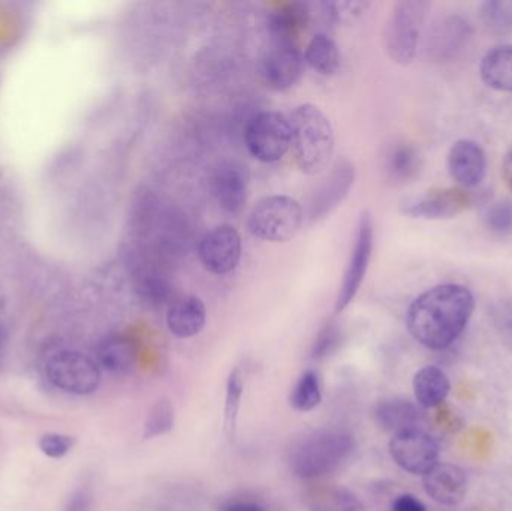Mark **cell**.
Instances as JSON below:
<instances>
[{"instance_id": "obj_1", "label": "cell", "mask_w": 512, "mask_h": 511, "mask_svg": "<svg viewBox=\"0 0 512 511\" xmlns=\"http://www.w3.org/2000/svg\"><path fill=\"white\" fill-rule=\"evenodd\" d=\"M474 308V294L465 285H436L409 306L406 326L424 347L445 350L462 335Z\"/></svg>"}, {"instance_id": "obj_2", "label": "cell", "mask_w": 512, "mask_h": 511, "mask_svg": "<svg viewBox=\"0 0 512 511\" xmlns=\"http://www.w3.org/2000/svg\"><path fill=\"white\" fill-rule=\"evenodd\" d=\"M291 149L298 168L307 176L324 173L334 155V131L316 105L303 104L292 111Z\"/></svg>"}, {"instance_id": "obj_3", "label": "cell", "mask_w": 512, "mask_h": 511, "mask_svg": "<svg viewBox=\"0 0 512 511\" xmlns=\"http://www.w3.org/2000/svg\"><path fill=\"white\" fill-rule=\"evenodd\" d=\"M355 450V438L343 429L315 432L292 447L289 468L298 479L316 480L336 473Z\"/></svg>"}, {"instance_id": "obj_4", "label": "cell", "mask_w": 512, "mask_h": 511, "mask_svg": "<svg viewBox=\"0 0 512 511\" xmlns=\"http://www.w3.org/2000/svg\"><path fill=\"white\" fill-rule=\"evenodd\" d=\"M304 209L288 195H270L256 201L248 216V230L256 239L286 243L303 227Z\"/></svg>"}, {"instance_id": "obj_5", "label": "cell", "mask_w": 512, "mask_h": 511, "mask_svg": "<svg viewBox=\"0 0 512 511\" xmlns=\"http://www.w3.org/2000/svg\"><path fill=\"white\" fill-rule=\"evenodd\" d=\"M45 375L56 389L75 396L95 393L101 386V369L95 359L74 350L51 354L45 363Z\"/></svg>"}, {"instance_id": "obj_6", "label": "cell", "mask_w": 512, "mask_h": 511, "mask_svg": "<svg viewBox=\"0 0 512 511\" xmlns=\"http://www.w3.org/2000/svg\"><path fill=\"white\" fill-rule=\"evenodd\" d=\"M430 3L423 0H402L394 5L387 26V51L393 62L409 65L417 56L421 27Z\"/></svg>"}, {"instance_id": "obj_7", "label": "cell", "mask_w": 512, "mask_h": 511, "mask_svg": "<svg viewBox=\"0 0 512 511\" xmlns=\"http://www.w3.org/2000/svg\"><path fill=\"white\" fill-rule=\"evenodd\" d=\"M249 153L258 161L273 164L291 149L289 119L277 111H262L249 120L245 129Z\"/></svg>"}, {"instance_id": "obj_8", "label": "cell", "mask_w": 512, "mask_h": 511, "mask_svg": "<svg viewBox=\"0 0 512 511\" xmlns=\"http://www.w3.org/2000/svg\"><path fill=\"white\" fill-rule=\"evenodd\" d=\"M373 242H375V231H373L372 216L366 212L361 215L360 222H358L354 248H352L342 285H340L339 296L336 300L337 314L345 311L357 297L358 291L366 279L370 260H372Z\"/></svg>"}, {"instance_id": "obj_9", "label": "cell", "mask_w": 512, "mask_h": 511, "mask_svg": "<svg viewBox=\"0 0 512 511\" xmlns=\"http://www.w3.org/2000/svg\"><path fill=\"white\" fill-rule=\"evenodd\" d=\"M242 251V236L231 225H219L207 231L198 243V257L204 269L218 276L236 270Z\"/></svg>"}, {"instance_id": "obj_10", "label": "cell", "mask_w": 512, "mask_h": 511, "mask_svg": "<svg viewBox=\"0 0 512 511\" xmlns=\"http://www.w3.org/2000/svg\"><path fill=\"white\" fill-rule=\"evenodd\" d=\"M390 455L403 471L415 476H426L439 464L438 444L418 428L394 435L390 441Z\"/></svg>"}, {"instance_id": "obj_11", "label": "cell", "mask_w": 512, "mask_h": 511, "mask_svg": "<svg viewBox=\"0 0 512 511\" xmlns=\"http://www.w3.org/2000/svg\"><path fill=\"white\" fill-rule=\"evenodd\" d=\"M249 171L236 161L222 162L210 177V191L219 206L231 215H239L248 201Z\"/></svg>"}, {"instance_id": "obj_12", "label": "cell", "mask_w": 512, "mask_h": 511, "mask_svg": "<svg viewBox=\"0 0 512 511\" xmlns=\"http://www.w3.org/2000/svg\"><path fill=\"white\" fill-rule=\"evenodd\" d=\"M354 182L355 168L351 162L342 161L334 165L324 182L313 192L309 201V209L304 216H307L310 222H318L327 218L348 197Z\"/></svg>"}, {"instance_id": "obj_13", "label": "cell", "mask_w": 512, "mask_h": 511, "mask_svg": "<svg viewBox=\"0 0 512 511\" xmlns=\"http://www.w3.org/2000/svg\"><path fill=\"white\" fill-rule=\"evenodd\" d=\"M304 56L297 45L274 44L261 62V77L270 89L285 92L303 75Z\"/></svg>"}, {"instance_id": "obj_14", "label": "cell", "mask_w": 512, "mask_h": 511, "mask_svg": "<svg viewBox=\"0 0 512 511\" xmlns=\"http://www.w3.org/2000/svg\"><path fill=\"white\" fill-rule=\"evenodd\" d=\"M471 203V195L463 188L433 189L424 197L406 203L403 212L412 218H453L468 209Z\"/></svg>"}, {"instance_id": "obj_15", "label": "cell", "mask_w": 512, "mask_h": 511, "mask_svg": "<svg viewBox=\"0 0 512 511\" xmlns=\"http://www.w3.org/2000/svg\"><path fill=\"white\" fill-rule=\"evenodd\" d=\"M471 35L468 21L451 15L433 27L427 38V51L435 62H450L462 53Z\"/></svg>"}, {"instance_id": "obj_16", "label": "cell", "mask_w": 512, "mask_h": 511, "mask_svg": "<svg viewBox=\"0 0 512 511\" xmlns=\"http://www.w3.org/2000/svg\"><path fill=\"white\" fill-rule=\"evenodd\" d=\"M451 177L462 188H474L486 176V153L480 144L472 140H459L451 147L448 155Z\"/></svg>"}, {"instance_id": "obj_17", "label": "cell", "mask_w": 512, "mask_h": 511, "mask_svg": "<svg viewBox=\"0 0 512 511\" xmlns=\"http://www.w3.org/2000/svg\"><path fill=\"white\" fill-rule=\"evenodd\" d=\"M424 477L427 495L442 506L462 503L468 489V480L462 468L451 464H438Z\"/></svg>"}, {"instance_id": "obj_18", "label": "cell", "mask_w": 512, "mask_h": 511, "mask_svg": "<svg viewBox=\"0 0 512 511\" xmlns=\"http://www.w3.org/2000/svg\"><path fill=\"white\" fill-rule=\"evenodd\" d=\"M207 311L203 300L197 296H180L168 305L167 326L171 335L191 339L200 335L206 326Z\"/></svg>"}, {"instance_id": "obj_19", "label": "cell", "mask_w": 512, "mask_h": 511, "mask_svg": "<svg viewBox=\"0 0 512 511\" xmlns=\"http://www.w3.org/2000/svg\"><path fill=\"white\" fill-rule=\"evenodd\" d=\"M310 12L301 2L279 6L268 18V30L274 44L297 45L298 36L309 24Z\"/></svg>"}, {"instance_id": "obj_20", "label": "cell", "mask_w": 512, "mask_h": 511, "mask_svg": "<svg viewBox=\"0 0 512 511\" xmlns=\"http://www.w3.org/2000/svg\"><path fill=\"white\" fill-rule=\"evenodd\" d=\"M137 344L128 336H110L96 348L95 362L101 371L113 375H126L137 363Z\"/></svg>"}, {"instance_id": "obj_21", "label": "cell", "mask_w": 512, "mask_h": 511, "mask_svg": "<svg viewBox=\"0 0 512 511\" xmlns=\"http://www.w3.org/2000/svg\"><path fill=\"white\" fill-rule=\"evenodd\" d=\"M303 501L309 511H366L354 492L343 486L325 483L307 488Z\"/></svg>"}, {"instance_id": "obj_22", "label": "cell", "mask_w": 512, "mask_h": 511, "mask_svg": "<svg viewBox=\"0 0 512 511\" xmlns=\"http://www.w3.org/2000/svg\"><path fill=\"white\" fill-rule=\"evenodd\" d=\"M375 419L384 431L396 435L417 428L420 413L418 408L406 399H385L376 405Z\"/></svg>"}, {"instance_id": "obj_23", "label": "cell", "mask_w": 512, "mask_h": 511, "mask_svg": "<svg viewBox=\"0 0 512 511\" xmlns=\"http://www.w3.org/2000/svg\"><path fill=\"white\" fill-rule=\"evenodd\" d=\"M484 83L499 92L512 93V44H502L487 51L481 60Z\"/></svg>"}, {"instance_id": "obj_24", "label": "cell", "mask_w": 512, "mask_h": 511, "mask_svg": "<svg viewBox=\"0 0 512 511\" xmlns=\"http://www.w3.org/2000/svg\"><path fill=\"white\" fill-rule=\"evenodd\" d=\"M450 380L438 366H426L414 377V393L418 404L424 408H435L450 395Z\"/></svg>"}, {"instance_id": "obj_25", "label": "cell", "mask_w": 512, "mask_h": 511, "mask_svg": "<svg viewBox=\"0 0 512 511\" xmlns=\"http://www.w3.org/2000/svg\"><path fill=\"white\" fill-rule=\"evenodd\" d=\"M420 168L421 156L412 144L396 143L385 155V171L393 182H411L420 173Z\"/></svg>"}, {"instance_id": "obj_26", "label": "cell", "mask_w": 512, "mask_h": 511, "mask_svg": "<svg viewBox=\"0 0 512 511\" xmlns=\"http://www.w3.org/2000/svg\"><path fill=\"white\" fill-rule=\"evenodd\" d=\"M304 60L319 75L330 77L340 68L339 48L330 36L318 33L307 44Z\"/></svg>"}, {"instance_id": "obj_27", "label": "cell", "mask_w": 512, "mask_h": 511, "mask_svg": "<svg viewBox=\"0 0 512 511\" xmlns=\"http://www.w3.org/2000/svg\"><path fill=\"white\" fill-rule=\"evenodd\" d=\"M243 392H245V381H243L242 372L240 369H234L228 375L224 405V432L230 441L236 440Z\"/></svg>"}, {"instance_id": "obj_28", "label": "cell", "mask_w": 512, "mask_h": 511, "mask_svg": "<svg viewBox=\"0 0 512 511\" xmlns=\"http://www.w3.org/2000/svg\"><path fill=\"white\" fill-rule=\"evenodd\" d=\"M322 401L321 383L318 374L312 369L303 372L295 383L289 396V404L298 413H309L315 410Z\"/></svg>"}, {"instance_id": "obj_29", "label": "cell", "mask_w": 512, "mask_h": 511, "mask_svg": "<svg viewBox=\"0 0 512 511\" xmlns=\"http://www.w3.org/2000/svg\"><path fill=\"white\" fill-rule=\"evenodd\" d=\"M174 405L168 398H161L155 402L147 414L144 422L143 438L144 440H153V438L164 437L170 434L174 429Z\"/></svg>"}, {"instance_id": "obj_30", "label": "cell", "mask_w": 512, "mask_h": 511, "mask_svg": "<svg viewBox=\"0 0 512 511\" xmlns=\"http://www.w3.org/2000/svg\"><path fill=\"white\" fill-rule=\"evenodd\" d=\"M481 18L490 32L512 33V0H490L481 6Z\"/></svg>"}, {"instance_id": "obj_31", "label": "cell", "mask_w": 512, "mask_h": 511, "mask_svg": "<svg viewBox=\"0 0 512 511\" xmlns=\"http://www.w3.org/2000/svg\"><path fill=\"white\" fill-rule=\"evenodd\" d=\"M75 443H77V441H75V438L71 437V435L51 432V434L42 435L38 447L42 455L54 459V461H59V459L65 458L68 453L72 452Z\"/></svg>"}, {"instance_id": "obj_32", "label": "cell", "mask_w": 512, "mask_h": 511, "mask_svg": "<svg viewBox=\"0 0 512 511\" xmlns=\"http://www.w3.org/2000/svg\"><path fill=\"white\" fill-rule=\"evenodd\" d=\"M342 332L336 323L327 324L316 336L312 347L313 360H324L339 348Z\"/></svg>"}, {"instance_id": "obj_33", "label": "cell", "mask_w": 512, "mask_h": 511, "mask_svg": "<svg viewBox=\"0 0 512 511\" xmlns=\"http://www.w3.org/2000/svg\"><path fill=\"white\" fill-rule=\"evenodd\" d=\"M325 15L330 18L333 23H352V21L360 18L366 11L369 3L367 2H325Z\"/></svg>"}, {"instance_id": "obj_34", "label": "cell", "mask_w": 512, "mask_h": 511, "mask_svg": "<svg viewBox=\"0 0 512 511\" xmlns=\"http://www.w3.org/2000/svg\"><path fill=\"white\" fill-rule=\"evenodd\" d=\"M487 227L496 236H508L512 233V203H496L487 213Z\"/></svg>"}, {"instance_id": "obj_35", "label": "cell", "mask_w": 512, "mask_h": 511, "mask_svg": "<svg viewBox=\"0 0 512 511\" xmlns=\"http://www.w3.org/2000/svg\"><path fill=\"white\" fill-rule=\"evenodd\" d=\"M92 501V489L89 486H81L69 497L62 511H90Z\"/></svg>"}, {"instance_id": "obj_36", "label": "cell", "mask_w": 512, "mask_h": 511, "mask_svg": "<svg viewBox=\"0 0 512 511\" xmlns=\"http://www.w3.org/2000/svg\"><path fill=\"white\" fill-rule=\"evenodd\" d=\"M391 510L393 511H427L426 506L418 500L414 495H400L394 500L393 506H391Z\"/></svg>"}, {"instance_id": "obj_37", "label": "cell", "mask_w": 512, "mask_h": 511, "mask_svg": "<svg viewBox=\"0 0 512 511\" xmlns=\"http://www.w3.org/2000/svg\"><path fill=\"white\" fill-rule=\"evenodd\" d=\"M221 511H264V507L251 500H231L221 507Z\"/></svg>"}, {"instance_id": "obj_38", "label": "cell", "mask_w": 512, "mask_h": 511, "mask_svg": "<svg viewBox=\"0 0 512 511\" xmlns=\"http://www.w3.org/2000/svg\"><path fill=\"white\" fill-rule=\"evenodd\" d=\"M502 177H504L505 185L512 191V146L502 162Z\"/></svg>"}, {"instance_id": "obj_39", "label": "cell", "mask_w": 512, "mask_h": 511, "mask_svg": "<svg viewBox=\"0 0 512 511\" xmlns=\"http://www.w3.org/2000/svg\"><path fill=\"white\" fill-rule=\"evenodd\" d=\"M6 342H8V333H6L5 326H3L2 321H0V359H2L3 354H5Z\"/></svg>"}]
</instances>
